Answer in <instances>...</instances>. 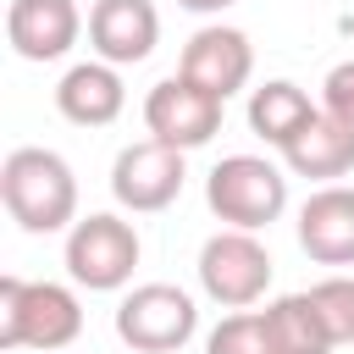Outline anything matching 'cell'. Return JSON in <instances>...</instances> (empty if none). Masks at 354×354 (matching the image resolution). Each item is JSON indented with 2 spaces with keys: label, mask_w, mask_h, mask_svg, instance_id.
I'll return each instance as SVG.
<instances>
[{
  "label": "cell",
  "mask_w": 354,
  "mask_h": 354,
  "mask_svg": "<svg viewBox=\"0 0 354 354\" xmlns=\"http://www.w3.org/2000/svg\"><path fill=\"white\" fill-rule=\"evenodd\" d=\"M183 177H188L183 149H171V144H160V138H138V144H127V149L116 155V166H111V194H116L122 210L155 216V210H166V205L183 194Z\"/></svg>",
  "instance_id": "ba28073f"
},
{
  "label": "cell",
  "mask_w": 354,
  "mask_h": 354,
  "mask_svg": "<svg viewBox=\"0 0 354 354\" xmlns=\"http://www.w3.org/2000/svg\"><path fill=\"white\" fill-rule=\"evenodd\" d=\"M205 205L238 227V232H260L288 210V177L266 160V155H221L205 177Z\"/></svg>",
  "instance_id": "3957f363"
},
{
  "label": "cell",
  "mask_w": 354,
  "mask_h": 354,
  "mask_svg": "<svg viewBox=\"0 0 354 354\" xmlns=\"http://www.w3.org/2000/svg\"><path fill=\"white\" fill-rule=\"evenodd\" d=\"M315 116H321V111L310 105V94H304L299 83H288V77H271V83H260V88L249 94V127H254V138H266L271 149H288Z\"/></svg>",
  "instance_id": "9a60e30c"
},
{
  "label": "cell",
  "mask_w": 354,
  "mask_h": 354,
  "mask_svg": "<svg viewBox=\"0 0 354 354\" xmlns=\"http://www.w3.org/2000/svg\"><path fill=\"white\" fill-rule=\"evenodd\" d=\"M282 160H288V171L293 177H310V183H337V177H348L354 171V127H343L337 116H315L288 149H282Z\"/></svg>",
  "instance_id": "5bb4252c"
},
{
  "label": "cell",
  "mask_w": 354,
  "mask_h": 354,
  "mask_svg": "<svg viewBox=\"0 0 354 354\" xmlns=\"http://www.w3.org/2000/svg\"><path fill=\"white\" fill-rule=\"evenodd\" d=\"M177 6H183V11H194V17H221L232 0H177Z\"/></svg>",
  "instance_id": "ffe728a7"
},
{
  "label": "cell",
  "mask_w": 354,
  "mask_h": 354,
  "mask_svg": "<svg viewBox=\"0 0 354 354\" xmlns=\"http://www.w3.org/2000/svg\"><path fill=\"white\" fill-rule=\"evenodd\" d=\"M299 249L315 266H354V188L326 183L299 205Z\"/></svg>",
  "instance_id": "7c38bea8"
},
{
  "label": "cell",
  "mask_w": 354,
  "mask_h": 354,
  "mask_svg": "<svg viewBox=\"0 0 354 354\" xmlns=\"http://www.w3.org/2000/svg\"><path fill=\"white\" fill-rule=\"evenodd\" d=\"M83 332V304L66 282H22L0 277V348L61 354Z\"/></svg>",
  "instance_id": "7a4b0ae2"
},
{
  "label": "cell",
  "mask_w": 354,
  "mask_h": 354,
  "mask_svg": "<svg viewBox=\"0 0 354 354\" xmlns=\"http://www.w3.org/2000/svg\"><path fill=\"white\" fill-rule=\"evenodd\" d=\"M122 105H127L122 66H111V61H77L55 83V111L72 127H111L122 116Z\"/></svg>",
  "instance_id": "4fadbf2b"
},
{
  "label": "cell",
  "mask_w": 354,
  "mask_h": 354,
  "mask_svg": "<svg viewBox=\"0 0 354 354\" xmlns=\"http://www.w3.org/2000/svg\"><path fill=\"white\" fill-rule=\"evenodd\" d=\"M205 354H277L271 332H266V310H232L210 326Z\"/></svg>",
  "instance_id": "e0dca14e"
},
{
  "label": "cell",
  "mask_w": 354,
  "mask_h": 354,
  "mask_svg": "<svg viewBox=\"0 0 354 354\" xmlns=\"http://www.w3.org/2000/svg\"><path fill=\"white\" fill-rule=\"evenodd\" d=\"M321 111L337 116L343 127H354V61H337L321 83Z\"/></svg>",
  "instance_id": "d6986e66"
},
{
  "label": "cell",
  "mask_w": 354,
  "mask_h": 354,
  "mask_svg": "<svg viewBox=\"0 0 354 354\" xmlns=\"http://www.w3.org/2000/svg\"><path fill=\"white\" fill-rule=\"evenodd\" d=\"M221 105L227 100H216L194 77L171 72L144 94V127H149V138H160V144L188 155V149H199V144H210L221 133Z\"/></svg>",
  "instance_id": "52a82bcc"
},
{
  "label": "cell",
  "mask_w": 354,
  "mask_h": 354,
  "mask_svg": "<svg viewBox=\"0 0 354 354\" xmlns=\"http://www.w3.org/2000/svg\"><path fill=\"white\" fill-rule=\"evenodd\" d=\"M310 299H315L332 343H354V277H321L310 288Z\"/></svg>",
  "instance_id": "ac0fdd59"
},
{
  "label": "cell",
  "mask_w": 354,
  "mask_h": 354,
  "mask_svg": "<svg viewBox=\"0 0 354 354\" xmlns=\"http://www.w3.org/2000/svg\"><path fill=\"white\" fill-rule=\"evenodd\" d=\"M199 332V304L177 282H138L116 304V337L138 354H177Z\"/></svg>",
  "instance_id": "5b68a950"
},
{
  "label": "cell",
  "mask_w": 354,
  "mask_h": 354,
  "mask_svg": "<svg viewBox=\"0 0 354 354\" xmlns=\"http://www.w3.org/2000/svg\"><path fill=\"white\" fill-rule=\"evenodd\" d=\"M138 254H144V243H138L133 221H122L111 210H94V216L66 227V277L88 293L127 288L138 271Z\"/></svg>",
  "instance_id": "277c9868"
},
{
  "label": "cell",
  "mask_w": 354,
  "mask_h": 354,
  "mask_svg": "<svg viewBox=\"0 0 354 354\" xmlns=\"http://www.w3.org/2000/svg\"><path fill=\"white\" fill-rule=\"evenodd\" d=\"M0 199H6V216L22 232H61V227L77 221V177H72L66 155L39 149V144H22V149L6 155Z\"/></svg>",
  "instance_id": "6da1fadb"
},
{
  "label": "cell",
  "mask_w": 354,
  "mask_h": 354,
  "mask_svg": "<svg viewBox=\"0 0 354 354\" xmlns=\"http://www.w3.org/2000/svg\"><path fill=\"white\" fill-rule=\"evenodd\" d=\"M88 44H94V61H111V66L149 61L160 44L155 0H94L88 6Z\"/></svg>",
  "instance_id": "9c48e42d"
},
{
  "label": "cell",
  "mask_w": 354,
  "mask_h": 354,
  "mask_svg": "<svg viewBox=\"0 0 354 354\" xmlns=\"http://www.w3.org/2000/svg\"><path fill=\"white\" fill-rule=\"evenodd\" d=\"M183 77H194L199 88H210L216 100H232L249 77H254V44L243 28H227V22H210L199 28L188 44H183Z\"/></svg>",
  "instance_id": "30bf717a"
},
{
  "label": "cell",
  "mask_w": 354,
  "mask_h": 354,
  "mask_svg": "<svg viewBox=\"0 0 354 354\" xmlns=\"http://www.w3.org/2000/svg\"><path fill=\"white\" fill-rule=\"evenodd\" d=\"M266 332H271L277 354H332L337 348L332 332H326V321H321V310H315V299H310V288L271 299L266 304Z\"/></svg>",
  "instance_id": "2e32d148"
},
{
  "label": "cell",
  "mask_w": 354,
  "mask_h": 354,
  "mask_svg": "<svg viewBox=\"0 0 354 354\" xmlns=\"http://www.w3.org/2000/svg\"><path fill=\"white\" fill-rule=\"evenodd\" d=\"M199 288L210 304L221 310H249L266 299L271 288V254L254 232H238V227H221L216 238H205L199 249Z\"/></svg>",
  "instance_id": "8992f818"
},
{
  "label": "cell",
  "mask_w": 354,
  "mask_h": 354,
  "mask_svg": "<svg viewBox=\"0 0 354 354\" xmlns=\"http://www.w3.org/2000/svg\"><path fill=\"white\" fill-rule=\"evenodd\" d=\"M83 33L77 0H11L6 6V39L22 61H61Z\"/></svg>",
  "instance_id": "8fae6325"
}]
</instances>
